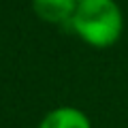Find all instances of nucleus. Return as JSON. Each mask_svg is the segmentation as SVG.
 <instances>
[{
    "label": "nucleus",
    "mask_w": 128,
    "mask_h": 128,
    "mask_svg": "<svg viewBox=\"0 0 128 128\" xmlns=\"http://www.w3.org/2000/svg\"><path fill=\"white\" fill-rule=\"evenodd\" d=\"M68 26L86 45L109 49L122 38L124 13L115 0H83Z\"/></svg>",
    "instance_id": "obj_1"
},
{
    "label": "nucleus",
    "mask_w": 128,
    "mask_h": 128,
    "mask_svg": "<svg viewBox=\"0 0 128 128\" xmlns=\"http://www.w3.org/2000/svg\"><path fill=\"white\" fill-rule=\"evenodd\" d=\"M77 0H32V11L41 22L51 26H68L77 11Z\"/></svg>",
    "instance_id": "obj_2"
},
{
    "label": "nucleus",
    "mask_w": 128,
    "mask_h": 128,
    "mask_svg": "<svg viewBox=\"0 0 128 128\" xmlns=\"http://www.w3.org/2000/svg\"><path fill=\"white\" fill-rule=\"evenodd\" d=\"M36 128H92V122L81 109L73 105H62L47 111Z\"/></svg>",
    "instance_id": "obj_3"
},
{
    "label": "nucleus",
    "mask_w": 128,
    "mask_h": 128,
    "mask_svg": "<svg viewBox=\"0 0 128 128\" xmlns=\"http://www.w3.org/2000/svg\"><path fill=\"white\" fill-rule=\"evenodd\" d=\"M77 2H83V0H77Z\"/></svg>",
    "instance_id": "obj_4"
}]
</instances>
